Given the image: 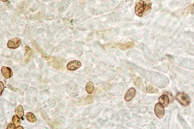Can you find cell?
<instances>
[{
  "label": "cell",
  "instance_id": "1",
  "mask_svg": "<svg viewBox=\"0 0 194 129\" xmlns=\"http://www.w3.org/2000/svg\"><path fill=\"white\" fill-rule=\"evenodd\" d=\"M151 2H145L143 0H137L135 6V12L139 16L147 15L151 10Z\"/></svg>",
  "mask_w": 194,
  "mask_h": 129
},
{
  "label": "cell",
  "instance_id": "2",
  "mask_svg": "<svg viewBox=\"0 0 194 129\" xmlns=\"http://www.w3.org/2000/svg\"><path fill=\"white\" fill-rule=\"evenodd\" d=\"M176 99L182 105L187 106L191 102L190 99L186 94L183 92H179L177 94Z\"/></svg>",
  "mask_w": 194,
  "mask_h": 129
},
{
  "label": "cell",
  "instance_id": "3",
  "mask_svg": "<svg viewBox=\"0 0 194 129\" xmlns=\"http://www.w3.org/2000/svg\"><path fill=\"white\" fill-rule=\"evenodd\" d=\"M22 40L18 38H15L9 40L7 43V47L11 49H16L21 44Z\"/></svg>",
  "mask_w": 194,
  "mask_h": 129
},
{
  "label": "cell",
  "instance_id": "4",
  "mask_svg": "<svg viewBox=\"0 0 194 129\" xmlns=\"http://www.w3.org/2000/svg\"><path fill=\"white\" fill-rule=\"evenodd\" d=\"M155 113L157 116L159 118H163L165 114V111L163 106L159 103H157L155 106Z\"/></svg>",
  "mask_w": 194,
  "mask_h": 129
},
{
  "label": "cell",
  "instance_id": "5",
  "mask_svg": "<svg viewBox=\"0 0 194 129\" xmlns=\"http://www.w3.org/2000/svg\"><path fill=\"white\" fill-rule=\"evenodd\" d=\"M81 66V62L78 60H73L71 61L67 64L66 68L68 70L73 71L79 69Z\"/></svg>",
  "mask_w": 194,
  "mask_h": 129
},
{
  "label": "cell",
  "instance_id": "6",
  "mask_svg": "<svg viewBox=\"0 0 194 129\" xmlns=\"http://www.w3.org/2000/svg\"><path fill=\"white\" fill-rule=\"evenodd\" d=\"M1 72L2 75L6 79H10L13 75V73L11 69L6 66H2L1 68Z\"/></svg>",
  "mask_w": 194,
  "mask_h": 129
},
{
  "label": "cell",
  "instance_id": "7",
  "mask_svg": "<svg viewBox=\"0 0 194 129\" xmlns=\"http://www.w3.org/2000/svg\"><path fill=\"white\" fill-rule=\"evenodd\" d=\"M136 91L135 88H132L128 91L125 96V100L126 101H131L136 96Z\"/></svg>",
  "mask_w": 194,
  "mask_h": 129
},
{
  "label": "cell",
  "instance_id": "8",
  "mask_svg": "<svg viewBox=\"0 0 194 129\" xmlns=\"http://www.w3.org/2000/svg\"><path fill=\"white\" fill-rule=\"evenodd\" d=\"M159 102L164 107H166L170 103V99L167 95L163 94L160 97Z\"/></svg>",
  "mask_w": 194,
  "mask_h": 129
},
{
  "label": "cell",
  "instance_id": "9",
  "mask_svg": "<svg viewBox=\"0 0 194 129\" xmlns=\"http://www.w3.org/2000/svg\"><path fill=\"white\" fill-rule=\"evenodd\" d=\"M16 115L20 118H23L24 116V112L22 105H19L16 107L14 110Z\"/></svg>",
  "mask_w": 194,
  "mask_h": 129
},
{
  "label": "cell",
  "instance_id": "10",
  "mask_svg": "<svg viewBox=\"0 0 194 129\" xmlns=\"http://www.w3.org/2000/svg\"><path fill=\"white\" fill-rule=\"evenodd\" d=\"M134 44L131 42H129L125 43L120 44L119 45V48L122 50H127V49H131L134 46Z\"/></svg>",
  "mask_w": 194,
  "mask_h": 129
},
{
  "label": "cell",
  "instance_id": "11",
  "mask_svg": "<svg viewBox=\"0 0 194 129\" xmlns=\"http://www.w3.org/2000/svg\"><path fill=\"white\" fill-rule=\"evenodd\" d=\"M26 118L27 121L31 123H34L37 121V118L32 113L29 112L26 114Z\"/></svg>",
  "mask_w": 194,
  "mask_h": 129
},
{
  "label": "cell",
  "instance_id": "12",
  "mask_svg": "<svg viewBox=\"0 0 194 129\" xmlns=\"http://www.w3.org/2000/svg\"><path fill=\"white\" fill-rule=\"evenodd\" d=\"M86 89L88 93L89 94H92L94 90L93 83L90 81L88 82L86 86Z\"/></svg>",
  "mask_w": 194,
  "mask_h": 129
},
{
  "label": "cell",
  "instance_id": "13",
  "mask_svg": "<svg viewBox=\"0 0 194 129\" xmlns=\"http://www.w3.org/2000/svg\"><path fill=\"white\" fill-rule=\"evenodd\" d=\"M20 118L16 115L14 116L13 117L12 120L14 126V127H15V129H16V128H17L18 126H20L21 124Z\"/></svg>",
  "mask_w": 194,
  "mask_h": 129
},
{
  "label": "cell",
  "instance_id": "14",
  "mask_svg": "<svg viewBox=\"0 0 194 129\" xmlns=\"http://www.w3.org/2000/svg\"><path fill=\"white\" fill-rule=\"evenodd\" d=\"M25 49L26 51L25 53L26 58L27 59L31 58L34 54V51L29 46H26Z\"/></svg>",
  "mask_w": 194,
  "mask_h": 129
},
{
  "label": "cell",
  "instance_id": "15",
  "mask_svg": "<svg viewBox=\"0 0 194 129\" xmlns=\"http://www.w3.org/2000/svg\"><path fill=\"white\" fill-rule=\"evenodd\" d=\"M7 129H15V127L12 123H9L8 125L7 126Z\"/></svg>",
  "mask_w": 194,
  "mask_h": 129
},
{
  "label": "cell",
  "instance_id": "16",
  "mask_svg": "<svg viewBox=\"0 0 194 129\" xmlns=\"http://www.w3.org/2000/svg\"><path fill=\"white\" fill-rule=\"evenodd\" d=\"M0 83H1V96L2 94V92H3L4 88V86L3 83L2 82H0Z\"/></svg>",
  "mask_w": 194,
  "mask_h": 129
},
{
  "label": "cell",
  "instance_id": "17",
  "mask_svg": "<svg viewBox=\"0 0 194 129\" xmlns=\"http://www.w3.org/2000/svg\"><path fill=\"white\" fill-rule=\"evenodd\" d=\"M16 129H24V128L23 126H18L17 128H16Z\"/></svg>",
  "mask_w": 194,
  "mask_h": 129
},
{
  "label": "cell",
  "instance_id": "18",
  "mask_svg": "<svg viewBox=\"0 0 194 129\" xmlns=\"http://www.w3.org/2000/svg\"><path fill=\"white\" fill-rule=\"evenodd\" d=\"M2 1L3 2H7V1H8V0H2Z\"/></svg>",
  "mask_w": 194,
  "mask_h": 129
}]
</instances>
